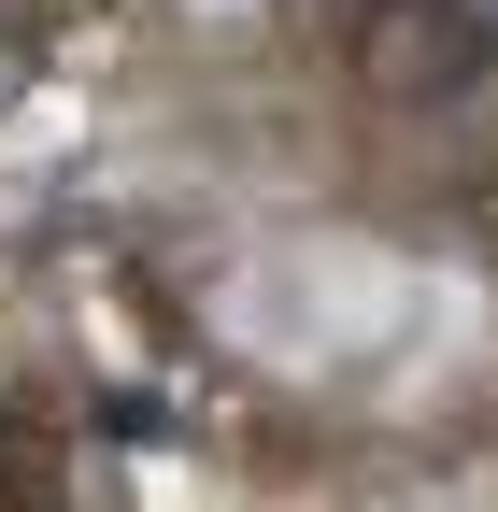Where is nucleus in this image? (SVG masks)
I'll return each instance as SVG.
<instances>
[{"label": "nucleus", "mask_w": 498, "mask_h": 512, "mask_svg": "<svg viewBox=\"0 0 498 512\" xmlns=\"http://www.w3.org/2000/svg\"><path fill=\"white\" fill-rule=\"evenodd\" d=\"M342 57H356V100L456 114L498 72V15H484V0H356V15H342Z\"/></svg>", "instance_id": "f257e3e1"}]
</instances>
